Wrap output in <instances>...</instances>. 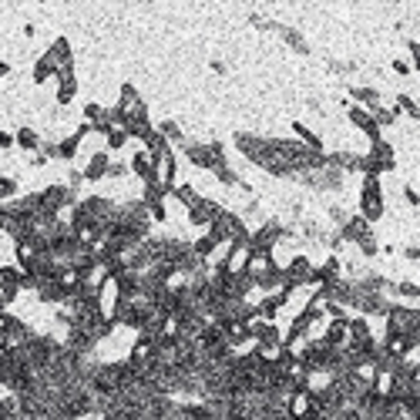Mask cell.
<instances>
[{"label": "cell", "mask_w": 420, "mask_h": 420, "mask_svg": "<svg viewBox=\"0 0 420 420\" xmlns=\"http://www.w3.org/2000/svg\"><path fill=\"white\" fill-rule=\"evenodd\" d=\"M360 209H363V219H366V222H373V219L383 215V195H380V178H377V175H366Z\"/></svg>", "instance_id": "1"}, {"label": "cell", "mask_w": 420, "mask_h": 420, "mask_svg": "<svg viewBox=\"0 0 420 420\" xmlns=\"http://www.w3.org/2000/svg\"><path fill=\"white\" fill-rule=\"evenodd\" d=\"M104 175H111V165H108V155L98 152L91 162H88V169H84V178L88 182H98V178H104Z\"/></svg>", "instance_id": "2"}, {"label": "cell", "mask_w": 420, "mask_h": 420, "mask_svg": "<svg viewBox=\"0 0 420 420\" xmlns=\"http://www.w3.org/2000/svg\"><path fill=\"white\" fill-rule=\"evenodd\" d=\"M17 145H20V148H27V152H34L40 141H38V134L31 132V128H20V132H17Z\"/></svg>", "instance_id": "3"}, {"label": "cell", "mask_w": 420, "mask_h": 420, "mask_svg": "<svg viewBox=\"0 0 420 420\" xmlns=\"http://www.w3.org/2000/svg\"><path fill=\"white\" fill-rule=\"evenodd\" d=\"M125 141H128V128H111V132H108V145H111V148H121Z\"/></svg>", "instance_id": "4"}, {"label": "cell", "mask_w": 420, "mask_h": 420, "mask_svg": "<svg viewBox=\"0 0 420 420\" xmlns=\"http://www.w3.org/2000/svg\"><path fill=\"white\" fill-rule=\"evenodd\" d=\"M397 104H400V108H403V111H407V115H410V118H420L417 101H410V98H407V95H400V98H397Z\"/></svg>", "instance_id": "5"}, {"label": "cell", "mask_w": 420, "mask_h": 420, "mask_svg": "<svg viewBox=\"0 0 420 420\" xmlns=\"http://www.w3.org/2000/svg\"><path fill=\"white\" fill-rule=\"evenodd\" d=\"M397 289H400V296H410V300H414V296H420V289L414 286V283H400Z\"/></svg>", "instance_id": "6"}, {"label": "cell", "mask_w": 420, "mask_h": 420, "mask_svg": "<svg viewBox=\"0 0 420 420\" xmlns=\"http://www.w3.org/2000/svg\"><path fill=\"white\" fill-rule=\"evenodd\" d=\"M0 189H3V199H10L14 189H17V182H14V178H3V185H0Z\"/></svg>", "instance_id": "7"}, {"label": "cell", "mask_w": 420, "mask_h": 420, "mask_svg": "<svg viewBox=\"0 0 420 420\" xmlns=\"http://www.w3.org/2000/svg\"><path fill=\"white\" fill-rule=\"evenodd\" d=\"M403 199H407V202H410V205H417V202H420V195H417V192H410V189L403 192Z\"/></svg>", "instance_id": "8"}, {"label": "cell", "mask_w": 420, "mask_h": 420, "mask_svg": "<svg viewBox=\"0 0 420 420\" xmlns=\"http://www.w3.org/2000/svg\"><path fill=\"white\" fill-rule=\"evenodd\" d=\"M410 54H414V61H417V68H420V44L417 40H410Z\"/></svg>", "instance_id": "9"}, {"label": "cell", "mask_w": 420, "mask_h": 420, "mask_svg": "<svg viewBox=\"0 0 420 420\" xmlns=\"http://www.w3.org/2000/svg\"><path fill=\"white\" fill-rule=\"evenodd\" d=\"M394 71H397V75H407V71H410V68H407V64H403V61H394Z\"/></svg>", "instance_id": "10"}]
</instances>
